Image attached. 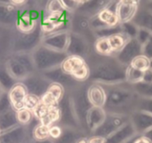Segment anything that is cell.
Returning a JSON list of instances; mask_svg holds the SVG:
<instances>
[{
	"label": "cell",
	"mask_w": 152,
	"mask_h": 143,
	"mask_svg": "<svg viewBox=\"0 0 152 143\" xmlns=\"http://www.w3.org/2000/svg\"><path fill=\"white\" fill-rule=\"evenodd\" d=\"M57 27L58 26L55 22L51 21L50 19H48V18L46 17L45 20L43 21V24H42V30L45 32H51L53 30H55Z\"/></svg>",
	"instance_id": "obj_19"
},
{
	"label": "cell",
	"mask_w": 152,
	"mask_h": 143,
	"mask_svg": "<svg viewBox=\"0 0 152 143\" xmlns=\"http://www.w3.org/2000/svg\"><path fill=\"white\" fill-rule=\"evenodd\" d=\"M115 14V13L111 11L109 9H103L100 11L99 13V19H100L102 23H104L106 25V23L110 20V18Z\"/></svg>",
	"instance_id": "obj_18"
},
{
	"label": "cell",
	"mask_w": 152,
	"mask_h": 143,
	"mask_svg": "<svg viewBox=\"0 0 152 143\" xmlns=\"http://www.w3.org/2000/svg\"><path fill=\"white\" fill-rule=\"evenodd\" d=\"M27 89L22 83H17L13 85L9 92V98L10 104L16 111L25 108V101L27 96Z\"/></svg>",
	"instance_id": "obj_1"
},
{
	"label": "cell",
	"mask_w": 152,
	"mask_h": 143,
	"mask_svg": "<svg viewBox=\"0 0 152 143\" xmlns=\"http://www.w3.org/2000/svg\"><path fill=\"white\" fill-rule=\"evenodd\" d=\"M18 27L21 31L28 32L34 27V23L30 21L29 19H26V18H22L21 21L18 23Z\"/></svg>",
	"instance_id": "obj_17"
},
{
	"label": "cell",
	"mask_w": 152,
	"mask_h": 143,
	"mask_svg": "<svg viewBox=\"0 0 152 143\" xmlns=\"http://www.w3.org/2000/svg\"><path fill=\"white\" fill-rule=\"evenodd\" d=\"M88 74H89V70H88V67H87V65L85 64L84 66H82L81 68H79L77 71H75L74 73L72 74V76L73 78L77 79V80H85L86 79L87 77H88Z\"/></svg>",
	"instance_id": "obj_13"
},
{
	"label": "cell",
	"mask_w": 152,
	"mask_h": 143,
	"mask_svg": "<svg viewBox=\"0 0 152 143\" xmlns=\"http://www.w3.org/2000/svg\"><path fill=\"white\" fill-rule=\"evenodd\" d=\"M95 49H96L97 53L101 54V55H103V56H107V55H110V54L113 53L107 37L99 38L95 43Z\"/></svg>",
	"instance_id": "obj_7"
},
{
	"label": "cell",
	"mask_w": 152,
	"mask_h": 143,
	"mask_svg": "<svg viewBox=\"0 0 152 143\" xmlns=\"http://www.w3.org/2000/svg\"><path fill=\"white\" fill-rule=\"evenodd\" d=\"M78 143H88V140H86L85 139H82L78 141Z\"/></svg>",
	"instance_id": "obj_24"
},
{
	"label": "cell",
	"mask_w": 152,
	"mask_h": 143,
	"mask_svg": "<svg viewBox=\"0 0 152 143\" xmlns=\"http://www.w3.org/2000/svg\"><path fill=\"white\" fill-rule=\"evenodd\" d=\"M46 117H47V118L49 119V121H50L52 123H54V122H58V121H59L60 117H61L60 109L58 108V107H57L56 105L49 107L48 115L46 116Z\"/></svg>",
	"instance_id": "obj_14"
},
{
	"label": "cell",
	"mask_w": 152,
	"mask_h": 143,
	"mask_svg": "<svg viewBox=\"0 0 152 143\" xmlns=\"http://www.w3.org/2000/svg\"><path fill=\"white\" fill-rule=\"evenodd\" d=\"M88 143H105V139H103V136H94L88 139Z\"/></svg>",
	"instance_id": "obj_21"
},
{
	"label": "cell",
	"mask_w": 152,
	"mask_h": 143,
	"mask_svg": "<svg viewBox=\"0 0 152 143\" xmlns=\"http://www.w3.org/2000/svg\"><path fill=\"white\" fill-rule=\"evenodd\" d=\"M151 67L150 59L145 55H140L134 57L131 62V68L136 70L141 73H145L149 71Z\"/></svg>",
	"instance_id": "obj_4"
},
{
	"label": "cell",
	"mask_w": 152,
	"mask_h": 143,
	"mask_svg": "<svg viewBox=\"0 0 152 143\" xmlns=\"http://www.w3.org/2000/svg\"><path fill=\"white\" fill-rule=\"evenodd\" d=\"M62 135V129L61 127L57 125H53L50 127V136L53 139H58Z\"/></svg>",
	"instance_id": "obj_20"
},
{
	"label": "cell",
	"mask_w": 152,
	"mask_h": 143,
	"mask_svg": "<svg viewBox=\"0 0 152 143\" xmlns=\"http://www.w3.org/2000/svg\"><path fill=\"white\" fill-rule=\"evenodd\" d=\"M33 116H34L33 111L26 108L16 111V119L21 124H26L28 122H30Z\"/></svg>",
	"instance_id": "obj_9"
},
{
	"label": "cell",
	"mask_w": 152,
	"mask_h": 143,
	"mask_svg": "<svg viewBox=\"0 0 152 143\" xmlns=\"http://www.w3.org/2000/svg\"><path fill=\"white\" fill-rule=\"evenodd\" d=\"M40 101H42V103L45 105H47L48 107H51V106H55L56 105V104L58 103L56 99L53 96L51 93H49L47 91H45V93L40 98Z\"/></svg>",
	"instance_id": "obj_16"
},
{
	"label": "cell",
	"mask_w": 152,
	"mask_h": 143,
	"mask_svg": "<svg viewBox=\"0 0 152 143\" xmlns=\"http://www.w3.org/2000/svg\"><path fill=\"white\" fill-rule=\"evenodd\" d=\"M107 38H108L110 46H111V48H112L113 52H118L121 49H123L127 43L125 36L122 34H118V33L113 34Z\"/></svg>",
	"instance_id": "obj_5"
},
{
	"label": "cell",
	"mask_w": 152,
	"mask_h": 143,
	"mask_svg": "<svg viewBox=\"0 0 152 143\" xmlns=\"http://www.w3.org/2000/svg\"><path fill=\"white\" fill-rule=\"evenodd\" d=\"M134 143H151V141L147 136H141V138H139L137 140H135Z\"/></svg>",
	"instance_id": "obj_22"
},
{
	"label": "cell",
	"mask_w": 152,
	"mask_h": 143,
	"mask_svg": "<svg viewBox=\"0 0 152 143\" xmlns=\"http://www.w3.org/2000/svg\"><path fill=\"white\" fill-rule=\"evenodd\" d=\"M89 100L90 102L94 105H98L101 106L104 104L105 101V93L102 89L100 87H92L89 89Z\"/></svg>",
	"instance_id": "obj_6"
},
{
	"label": "cell",
	"mask_w": 152,
	"mask_h": 143,
	"mask_svg": "<svg viewBox=\"0 0 152 143\" xmlns=\"http://www.w3.org/2000/svg\"><path fill=\"white\" fill-rule=\"evenodd\" d=\"M24 3H25V1H11V4L12 5H22Z\"/></svg>",
	"instance_id": "obj_23"
},
{
	"label": "cell",
	"mask_w": 152,
	"mask_h": 143,
	"mask_svg": "<svg viewBox=\"0 0 152 143\" xmlns=\"http://www.w3.org/2000/svg\"><path fill=\"white\" fill-rule=\"evenodd\" d=\"M48 111H49V107L47 105H43L42 103H40L36 108L33 110V115L34 117H36L38 120L42 121L43 118H45L48 115Z\"/></svg>",
	"instance_id": "obj_12"
},
{
	"label": "cell",
	"mask_w": 152,
	"mask_h": 143,
	"mask_svg": "<svg viewBox=\"0 0 152 143\" xmlns=\"http://www.w3.org/2000/svg\"><path fill=\"white\" fill-rule=\"evenodd\" d=\"M86 62L83 57L79 56H71L62 61L61 69L64 73L72 75L75 71H77L79 68L84 66Z\"/></svg>",
	"instance_id": "obj_3"
},
{
	"label": "cell",
	"mask_w": 152,
	"mask_h": 143,
	"mask_svg": "<svg viewBox=\"0 0 152 143\" xmlns=\"http://www.w3.org/2000/svg\"><path fill=\"white\" fill-rule=\"evenodd\" d=\"M138 2L136 1H121L116 7L115 14L120 22L129 21L134 16L137 10Z\"/></svg>",
	"instance_id": "obj_2"
},
{
	"label": "cell",
	"mask_w": 152,
	"mask_h": 143,
	"mask_svg": "<svg viewBox=\"0 0 152 143\" xmlns=\"http://www.w3.org/2000/svg\"><path fill=\"white\" fill-rule=\"evenodd\" d=\"M50 127L47 125L39 123L38 126L35 127L33 136L37 140H45L50 136Z\"/></svg>",
	"instance_id": "obj_8"
},
{
	"label": "cell",
	"mask_w": 152,
	"mask_h": 143,
	"mask_svg": "<svg viewBox=\"0 0 152 143\" xmlns=\"http://www.w3.org/2000/svg\"><path fill=\"white\" fill-rule=\"evenodd\" d=\"M47 91L49 93H51L53 96L56 99L57 102H59L61 98L63 97L64 88L60 84H58V83H52V84L48 87Z\"/></svg>",
	"instance_id": "obj_10"
},
{
	"label": "cell",
	"mask_w": 152,
	"mask_h": 143,
	"mask_svg": "<svg viewBox=\"0 0 152 143\" xmlns=\"http://www.w3.org/2000/svg\"><path fill=\"white\" fill-rule=\"evenodd\" d=\"M40 103H42L40 98H39L37 95L28 93L26 98V101H25V108L33 111Z\"/></svg>",
	"instance_id": "obj_11"
},
{
	"label": "cell",
	"mask_w": 152,
	"mask_h": 143,
	"mask_svg": "<svg viewBox=\"0 0 152 143\" xmlns=\"http://www.w3.org/2000/svg\"><path fill=\"white\" fill-rule=\"evenodd\" d=\"M47 10L50 13H61V10H65L62 1H51L47 6Z\"/></svg>",
	"instance_id": "obj_15"
}]
</instances>
